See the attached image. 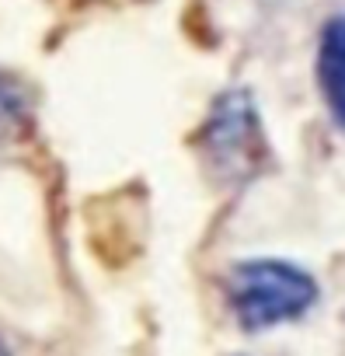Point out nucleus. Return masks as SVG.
Wrapping results in <instances>:
<instances>
[{
	"mask_svg": "<svg viewBox=\"0 0 345 356\" xmlns=\"http://www.w3.org/2000/svg\"><path fill=\"white\" fill-rule=\"evenodd\" d=\"M210 147L220 164L230 171H251L262 161V126L255 108L248 105L244 95H230L217 105L213 122H210Z\"/></svg>",
	"mask_w": 345,
	"mask_h": 356,
	"instance_id": "nucleus-2",
	"label": "nucleus"
},
{
	"mask_svg": "<svg viewBox=\"0 0 345 356\" xmlns=\"http://www.w3.org/2000/svg\"><path fill=\"white\" fill-rule=\"evenodd\" d=\"M22 115H25V95L4 70H0V126L18 122Z\"/></svg>",
	"mask_w": 345,
	"mask_h": 356,
	"instance_id": "nucleus-4",
	"label": "nucleus"
},
{
	"mask_svg": "<svg viewBox=\"0 0 345 356\" xmlns=\"http://www.w3.org/2000/svg\"><path fill=\"white\" fill-rule=\"evenodd\" d=\"M314 300H317V283L300 266L289 262L276 259L241 262L230 276V304L248 332L293 321L307 314Z\"/></svg>",
	"mask_w": 345,
	"mask_h": 356,
	"instance_id": "nucleus-1",
	"label": "nucleus"
},
{
	"mask_svg": "<svg viewBox=\"0 0 345 356\" xmlns=\"http://www.w3.org/2000/svg\"><path fill=\"white\" fill-rule=\"evenodd\" d=\"M317 88L331 119L345 129V18H331L317 42Z\"/></svg>",
	"mask_w": 345,
	"mask_h": 356,
	"instance_id": "nucleus-3",
	"label": "nucleus"
},
{
	"mask_svg": "<svg viewBox=\"0 0 345 356\" xmlns=\"http://www.w3.org/2000/svg\"><path fill=\"white\" fill-rule=\"evenodd\" d=\"M0 353H4V342H0Z\"/></svg>",
	"mask_w": 345,
	"mask_h": 356,
	"instance_id": "nucleus-5",
	"label": "nucleus"
}]
</instances>
